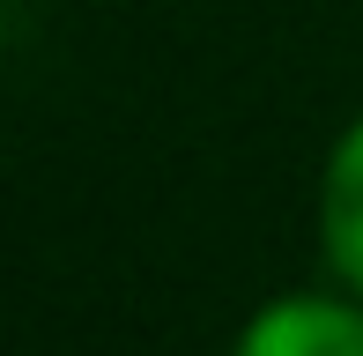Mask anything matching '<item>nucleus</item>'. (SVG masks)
I'll return each instance as SVG.
<instances>
[{
  "label": "nucleus",
  "instance_id": "1",
  "mask_svg": "<svg viewBox=\"0 0 363 356\" xmlns=\"http://www.w3.org/2000/svg\"><path fill=\"white\" fill-rule=\"evenodd\" d=\"M238 356H363V312L334 297H289L245 327Z\"/></svg>",
  "mask_w": 363,
  "mask_h": 356
},
{
  "label": "nucleus",
  "instance_id": "2",
  "mask_svg": "<svg viewBox=\"0 0 363 356\" xmlns=\"http://www.w3.org/2000/svg\"><path fill=\"white\" fill-rule=\"evenodd\" d=\"M326 260L363 289V126L334 149L326 171Z\"/></svg>",
  "mask_w": 363,
  "mask_h": 356
}]
</instances>
